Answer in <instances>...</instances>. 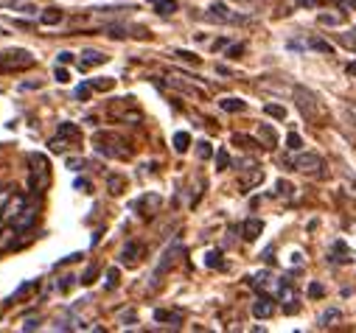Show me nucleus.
I'll return each mask as SVG.
<instances>
[{
	"label": "nucleus",
	"mask_w": 356,
	"mask_h": 333,
	"mask_svg": "<svg viewBox=\"0 0 356 333\" xmlns=\"http://www.w3.org/2000/svg\"><path fill=\"white\" fill-rule=\"evenodd\" d=\"M241 232H244V241H255V238L264 232V221H261V219H247Z\"/></svg>",
	"instance_id": "2eb2a0df"
},
{
	"label": "nucleus",
	"mask_w": 356,
	"mask_h": 333,
	"mask_svg": "<svg viewBox=\"0 0 356 333\" xmlns=\"http://www.w3.org/2000/svg\"><path fill=\"white\" fill-rule=\"evenodd\" d=\"M348 73H350V76H356V62H350V65H348Z\"/></svg>",
	"instance_id": "5fc2aeb1"
},
{
	"label": "nucleus",
	"mask_w": 356,
	"mask_h": 333,
	"mask_svg": "<svg viewBox=\"0 0 356 333\" xmlns=\"http://www.w3.org/2000/svg\"><path fill=\"white\" fill-rule=\"evenodd\" d=\"M323 294H325V286H323V283H312V286H309V297H312V300H317V297H323Z\"/></svg>",
	"instance_id": "58836bf2"
},
{
	"label": "nucleus",
	"mask_w": 356,
	"mask_h": 333,
	"mask_svg": "<svg viewBox=\"0 0 356 333\" xmlns=\"http://www.w3.org/2000/svg\"><path fill=\"white\" fill-rule=\"evenodd\" d=\"M110 56L107 53H102V51H93V48H87V51H81V59H79V70H90V67H96V65H104Z\"/></svg>",
	"instance_id": "6e6552de"
},
{
	"label": "nucleus",
	"mask_w": 356,
	"mask_h": 333,
	"mask_svg": "<svg viewBox=\"0 0 356 333\" xmlns=\"http://www.w3.org/2000/svg\"><path fill=\"white\" fill-rule=\"evenodd\" d=\"M90 90H93V85H81V87H76V99H79V101H87V99H90Z\"/></svg>",
	"instance_id": "4c0bfd02"
},
{
	"label": "nucleus",
	"mask_w": 356,
	"mask_h": 333,
	"mask_svg": "<svg viewBox=\"0 0 356 333\" xmlns=\"http://www.w3.org/2000/svg\"><path fill=\"white\" fill-rule=\"evenodd\" d=\"M76 191H81V194H90V180L79 177V180H76Z\"/></svg>",
	"instance_id": "37998d69"
},
{
	"label": "nucleus",
	"mask_w": 356,
	"mask_h": 333,
	"mask_svg": "<svg viewBox=\"0 0 356 333\" xmlns=\"http://www.w3.org/2000/svg\"><path fill=\"white\" fill-rule=\"evenodd\" d=\"M286 165H289V169H295V171L312 174V171L323 169V157H320V154H314V151H300V154L289 157V160H286Z\"/></svg>",
	"instance_id": "7ed1b4c3"
},
{
	"label": "nucleus",
	"mask_w": 356,
	"mask_h": 333,
	"mask_svg": "<svg viewBox=\"0 0 356 333\" xmlns=\"http://www.w3.org/2000/svg\"><path fill=\"white\" fill-rule=\"evenodd\" d=\"M70 59H73V53H70V51H62V53L56 56V65H67Z\"/></svg>",
	"instance_id": "8fccbe9b"
},
{
	"label": "nucleus",
	"mask_w": 356,
	"mask_h": 333,
	"mask_svg": "<svg viewBox=\"0 0 356 333\" xmlns=\"http://www.w3.org/2000/svg\"><path fill=\"white\" fill-rule=\"evenodd\" d=\"M149 3L157 9V15H174L177 12V0H149Z\"/></svg>",
	"instance_id": "412c9836"
},
{
	"label": "nucleus",
	"mask_w": 356,
	"mask_h": 333,
	"mask_svg": "<svg viewBox=\"0 0 356 333\" xmlns=\"http://www.w3.org/2000/svg\"><path fill=\"white\" fill-rule=\"evenodd\" d=\"M40 23H42V26H59V23H62V12H59V9H45V12L40 15Z\"/></svg>",
	"instance_id": "4be33fe9"
},
{
	"label": "nucleus",
	"mask_w": 356,
	"mask_h": 333,
	"mask_svg": "<svg viewBox=\"0 0 356 333\" xmlns=\"http://www.w3.org/2000/svg\"><path fill=\"white\" fill-rule=\"evenodd\" d=\"M31 162H37V165H40V169H37L40 174H48V162H45V157H42V154H31ZM45 185H48V177H42V180L37 182V174H31V188H34V191H42Z\"/></svg>",
	"instance_id": "f8f14e48"
},
{
	"label": "nucleus",
	"mask_w": 356,
	"mask_h": 333,
	"mask_svg": "<svg viewBox=\"0 0 356 333\" xmlns=\"http://www.w3.org/2000/svg\"><path fill=\"white\" fill-rule=\"evenodd\" d=\"M339 42H342V45H348V48H353V51H356V31H348V34H342V37H339Z\"/></svg>",
	"instance_id": "ea45409f"
},
{
	"label": "nucleus",
	"mask_w": 356,
	"mask_h": 333,
	"mask_svg": "<svg viewBox=\"0 0 356 333\" xmlns=\"http://www.w3.org/2000/svg\"><path fill=\"white\" fill-rule=\"evenodd\" d=\"M96 278H99V266L93 264V266H87V269H84V275H81V283H84V286H90Z\"/></svg>",
	"instance_id": "2f4dec72"
},
{
	"label": "nucleus",
	"mask_w": 356,
	"mask_h": 333,
	"mask_svg": "<svg viewBox=\"0 0 356 333\" xmlns=\"http://www.w3.org/2000/svg\"><path fill=\"white\" fill-rule=\"evenodd\" d=\"M65 165H67L70 171H81L87 162H84V157H67V160H65Z\"/></svg>",
	"instance_id": "473e14b6"
},
{
	"label": "nucleus",
	"mask_w": 356,
	"mask_h": 333,
	"mask_svg": "<svg viewBox=\"0 0 356 333\" xmlns=\"http://www.w3.org/2000/svg\"><path fill=\"white\" fill-rule=\"evenodd\" d=\"M261 137H264V143L266 146H275V140H278V135H275V129H270V126H266V123H261Z\"/></svg>",
	"instance_id": "cd10ccee"
},
{
	"label": "nucleus",
	"mask_w": 356,
	"mask_h": 333,
	"mask_svg": "<svg viewBox=\"0 0 356 333\" xmlns=\"http://www.w3.org/2000/svg\"><path fill=\"white\" fill-rule=\"evenodd\" d=\"M37 289H40V283H37V280H29V283H23V286H20V289H17L15 294H12V300H9V302H20L23 297H29V294H34Z\"/></svg>",
	"instance_id": "aec40b11"
},
{
	"label": "nucleus",
	"mask_w": 356,
	"mask_h": 333,
	"mask_svg": "<svg viewBox=\"0 0 356 333\" xmlns=\"http://www.w3.org/2000/svg\"><path fill=\"white\" fill-rule=\"evenodd\" d=\"M208 17H211V20H216V23H247V17H241V15L230 12L225 3H213Z\"/></svg>",
	"instance_id": "39448f33"
},
{
	"label": "nucleus",
	"mask_w": 356,
	"mask_h": 333,
	"mask_svg": "<svg viewBox=\"0 0 356 333\" xmlns=\"http://www.w3.org/2000/svg\"><path fill=\"white\" fill-rule=\"evenodd\" d=\"M154 322H168L171 327H177L183 322V314L180 311H168V308H157L154 311Z\"/></svg>",
	"instance_id": "ddd939ff"
},
{
	"label": "nucleus",
	"mask_w": 356,
	"mask_h": 333,
	"mask_svg": "<svg viewBox=\"0 0 356 333\" xmlns=\"http://www.w3.org/2000/svg\"><path fill=\"white\" fill-rule=\"evenodd\" d=\"M295 3L303 9H317V0H295Z\"/></svg>",
	"instance_id": "3c124183"
},
{
	"label": "nucleus",
	"mask_w": 356,
	"mask_h": 333,
	"mask_svg": "<svg viewBox=\"0 0 356 333\" xmlns=\"http://www.w3.org/2000/svg\"><path fill=\"white\" fill-rule=\"evenodd\" d=\"M93 143H96V151L104 154V157H113V160H127V157H129L127 143H124L121 137L110 135V132H96Z\"/></svg>",
	"instance_id": "f03ea898"
},
{
	"label": "nucleus",
	"mask_w": 356,
	"mask_h": 333,
	"mask_svg": "<svg viewBox=\"0 0 356 333\" xmlns=\"http://www.w3.org/2000/svg\"><path fill=\"white\" fill-rule=\"evenodd\" d=\"M339 319H342L339 308H328V311H323V314H320L317 325H320V327H334V325H339Z\"/></svg>",
	"instance_id": "a211bd4d"
},
{
	"label": "nucleus",
	"mask_w": 356,
	"mask_h": 333,
	"mask_svg": "<svg viewBox=\"0 0 356 333\" xmlns=\"http://www.w3.org/2000/svg\"><path fill=\"white\" fill-rule=\"evenodd\" d=\"M264 112H266V115H273V118H278V121H284V118H286V110H284L281 104H266V107H264Z\"/></svg>",
	"instance_id": "c85d7f7f"
},
{
	"label": "nucleus",
	"mask_w": 356,
	"mask_h": 333,
	"mask_svg": "<svg viewBox=\"0 0 356 333\" xmlns=\"http://www.w3.org/2000/svg\"><path fill=\"white\" fill-rule=\"evenodd\" d=\"M107 191H110L113 196H121V194L127 191V177H121V174H107Z\"/></svg>",
	"instance_id": "dca6fc26"
},
{
	"label": "nucleus",
	"mask_w": 356,
	"mask_h": 333,
	"mask_svg": "<svg viewBox=\"0 0 356 333\" xmlns=\"http://www.w3.org/2000/svg\"><path fill=\"white\" fill-rule=\"evenodd\" d=\"M42 87V81L37 78V81H26V85H20V90H40Z\"/></svg>",
	"instance_id": "de8ad7c7"
},
{
	"label": "nucleus",
	"mask_w": 356,
	"mask_h": 333,
	"mask_svg": "<svg viewBox=\"0 0 356 333\" xmlns=\"http://www.w3.org/2000/svg\"><path fill=\"white\" fill-rule=\"evenodd\" d=\"M34 327H40V319H26L23 322V330H34Z\"/></svg>",
	"instance_id": "603ef678"
},
{
	"label": "nucleus",
	"mask_w": 356,
	"mask_h": 333,
	"mask_svg": "<svg viewBox=\"0 0 356 333\" xmlns=\"http://www.w3.org/2000/svg\"><path fill=\"white\" fill-rule=\"evenodd\" d=\"M59 135L67 137V140H73V143L81 140V129H79L76 123H70V121H62V123H59Z\"/></svg>",
	"instance_id": "6ab92c4d"
},
{
	"label": "nucleus",
	"mask_w": 356,
	"mask_h": 333,
	"mask_svg": "<svg viewBox=\"0 0 356 333\" xmlns=\"http://www.w3.org/2000/svg\"><path fill=\"white\" fill-rule=\"evenodd\" d=\"M180 253H183V246H180V244L168 246L165 253H163V261H160V264H157V269H154V275H157V278H160V275H165V272L174 266V261H177V255H180Z\"/></svg>",
	"instance_id": "9b49d317"
},
{
	"label": "nucleus",
	"mask_w": 356,
	"mask_h": 333,
	"mask_svg": "<svg viewBox=\"0 0 356 333\" xmlns=\"http://www.w3.org/2000/svg\"><path fill=\"white\" fill-rule=\"evenodd\" d=\"M188 146H191V135H188V132H177V135H174V148L180 151V154L188 151Z\"/></svg>",
	"instance_id": "b1692460"
},
{
	"label": "nucleus",
	"mask_w": 356,
	"mask_h": 333,
	"mask_svg": "<svg viewBox=\"0 0 356 333\" xmlns=\"http://www.w3.org/2000/svg\"><path fill=\"white\" fill-rule=\"evenodd\" d=\"M54 78L59 81V85H67V81H70V76H67V70H65V65H62V67L56 65V70H54Z\"/></svg>",
	"instance_id": "e433bc0d"
},
{
	"label": "nucleus",
	"mask_w": 356,
	"mask_h": 333,
	"mask_svg": "<svg viewBox=\"0 0 356 333\" xmlns=\"http://www.w3.org/2000/svg\"><path fill=\"white\" fill-rule=\"evenodd\" d=\"M222 110H225V112H244L247 104H244L241 99H225V101H222Z\"/></svg>",
	"instance_id": "393cba45"
},
{
	"label": "nucleus",
	"mask_w": 356,
	"mask_h": 333,
	"mask_svg": "<svg viewBox=\"0 0 356 333\" xmlns=\"http://www.w3.org/2000/svg\"><path fill=\"white\" fill-rule=\"evenodd\" d=\"M241 51H244V45H230V48H227V56L236 59V56H241Z\"/></svg>",
	"instance_id": "09e8293b"
},
{
	"label": "nucleus",
	"mask_w": 356,
	"mask_h": 333,
	"mask_svg": "<svg viewBox=\"0 0 356 333\" xmlns=\"http://www.w3.org/2000/svg\"><path fill=\"white\" fill-rule=\"evenodd\" d=\"M107 289H115L118 286V269H107Z\"/></svg>",
	"instance_id": "a19ab883"
},
{
	"label": "nucleus",
	"mask_w": 356,
	"mask_h": 333,
	"mask_svg": "<svg viewBox=\"0 0 356 333\" xmlns=\"http://www.w3.org/2000/svg\"><path fill=\"white\" fill-rule=\"evenodd\" d=\"M26 205H29V199L23 196V194H12L9 196V202L3 205V210H0V221L3 224H17V219L23 216V210H26Z\"/></svg>",
	"instance_id": "20e7f679"
},
{
	"label": "nucleus",
	"mask_w": 356,
	"mask_h": 333,
	"mask_svg": "<svg viewBox=\"0 0 356 333\" xmlns=\"http://www.w3.org/2000/svg\"><path fill=\"white\" fill-rule=\"evenodd\" d=\"M317 23L320 26H339L342 23V15H317Z\"/></svg>",
	"instance_id": "7c9ffc66"
},
{
	"label": "nucleus",
	"mask_w": 356,
	"mask_h": 333,
	"mask_svg": "<svg viewBox=\"0 0 356 333\" xmlns=\"http://www.w3.org/2000/svg\"><path fill=\"white\" fill-rule=\"evenodd\" d=\"M90 85H93V90H102V93H107V90H113V87H115V78L104 76V78H93Z\"/></svg>",
	"instance_id": "a878e982"
},
{
	"label": "nucleus",
	"mask_w": 356,
	"mask_h": 333,
	"mask_svg": "<svg viewBox=\"0 0 356 333\" xmlns=\"http://www.w3.org/2000/svg\"><path fill=\"white\" fill-rule=\"evenodd\" d=\"M205 266H211V269L222 266V253H219V249H211V253L205 255Z\"/></svg>",
	"instance_id": "c756f323"
},
{
	"label": "nucleus",
	"mask_w": 356,
	"mask_h": 333,
	"mask_svg": "<svg viewBox=\"0 0 356 333\" xmlns=\"http://www.w3.org/2000/svg\"><path fill=\"white\" fill-rule=\"evenodd\" d=\"M200 148H197V154H200V160H208V157H213V146L208 143V140H202V143H197Z\"/></svg>",
	"instance_id": "f704fd0d"
},
{
	"label": "nucleus",
	"mask_w": 356,
	"mask_h": 333,
	"mask_svg": "<svg viewBox=\"0 0 356 333\" xmlns=\"http://www.w3.org/2000/svg\"><path fill=\"white\" fill-rule=\"evenodd\" d=\"M37 65V56H31V51L26 48H12L0 53V73H20Z\"/></svg>",
	"instance_id": "f257e3e1"
},
{
	"label": "nucleus",
	"mask_w": 356,
	"mask_h": 333,
	"mask_svg": "<svg viewBox=\"0 0 356 333\" xmlns=\"http://www.w3.org/2000/svg\"><path fill=\"white\" fill-rule=\"evenodd\" d=\"M278 196H292V185L281 180V182H278Z\"/></svg>",
	"instance_id": "a18cd8bd"
},
{
	"label": "nucleus",
	"mask_w": 356,
	"mask_h": 333,
	"mask_svg": "<svg viewBox=\"0 0 356 333\" xmlns=\"http://www.w3.org/2000/svg\"><path fill=\"white\" fill-rule=\"evenodd\" d=\"M264 182V171L261 169H252L250 174H244L241 180H238V188L241 191H250V188H255V185H261Z\"/></svg>",
	"instance_id": "4468645a"
},
{
	"label": "nucleus",
	"mask_w": 356,
	"mask_h": 333,
	"mask_svg": "<svg viewBox=\"0 0 356 333\" xmlns=\"http://www.w3.org/2000/svg\"><path fill=\"white\" fill-rule=\"evenodd\" d=\"M275 314V300L270 294H261L255 302H252V316L255 319H270Z\"/></svg>",
	"instance_id": "0eeeda50"
},
{
	"label": "nucleus",
	"mask_w": 356,
	"mask_h": 333,
	"mask_svg": "<svg viewBox=\"0 0 356 333\" xmlns=\"http://www.w3.org/2000/svg\"><path fill=\"white\" fill-rule=\"evenodd\" d=\"M337 6H342V9H356V0H337Z\"/></svg>",
	"instance_id": "864d4df0"
},
{
	"label": "nucleus",
	"mask_w": 356,
	"mask_h": 333,
	"mask_svg": "<svg viewBox=\"0 0 356 333\" xmlns=\"http://www.w3.org/2000/svg\"><path fill=\"white\" fill-rule=\"evenodd\" d=\"M174 56H177V59H183V62H191V65H200V59H197L194 53H188V51H177Z\"/></svg>",
	"instance_id": "79ce46f5"
},
{
	"label": "nucleus",
	"mask_w": 356,
	"mask_h": 333,
	"mask_svg": "<svg viewBox=\"0 0 356 333\" xmlns=\"http://www.w3.org/2000/svg\"><path fill=\"white\" fill-rule=\"evenodd\" d=\"M73 143V140H70ZM70 143H67V137H54V140H48V148L54 151V154H67V148H70Z\"/></svg>",
	"instance_id": "5701e85b"
},
{
	"label": "nucleus",
	"mask_w": 356,
	"mask_h": 333,
	"mask_svg": "<svg viewBox=\"0 0 356 333\" xmlns=\"http://www.w3.org/2000/svg\"><path fill=\"white\" fill-rule=\"evenodd\" d=\"M309 45H312L314 51H320V53H331V51H334V48H331L325 40H317V37H314V40H309Z\"/></svg>",
	"instance_id": "72a5a7b5"
},
{
	"label": "nucleus",
	"mask_w": 356,
	"mask_h": 333,
	"mask_svg": "<svg viewBox=\"0 0 356 333\" xmlns=\"http://www.w3.org/2000/svg\"><path fill=\"white\" fill-rule=\"evenodd\" d=\"M160 205H163V199H160L157 194H146V196H140V199L135 202V210H140L143 216H154V213L160 210Z\"/></svg>",
	"instance_id": "9d476101"
},
{
	"label": "nucleus",
	"mask_w": 356,
	"mask_h": 333,
	"mask_svg": "<svg viewBox=\"0 0 356 333\" xmlns=\"http://www.w3.org/2000/svg\"><path fill=\"white\" fill-rule=\"evenodd\" d=\"M140 255H143V244L129 241V244L121 249V264H124V266H135V264L140 261Z\"/></svg>",
	"instance_id": "1a4fd4ad"
},
{
	"label": "nucleus",
	"mask_w": 356,
	"mask_h": 333,
	"mask_svg": "<svg viewBox=\"0 0 356 333\" xmlns=\"http://www.w3.org/2000/svg\"><path fill=\"white\" fill-rule=\"evenodd\" d=\"M286 146H289V151H300V148H303V140H300V135H295V132H292V135L286 137Z\"/></svg>",
	"instance_id": "c9c22d12"
},
{
	"label": "nucleus",
	"mask_w": 356,
	"mask_h": 333,
	"mask_svg": "<svg viewBox=\"0 0 356 333\" xmlns=\"http://www.w3.org/2000/svg\"><path fill=\"white\" fill-rule=\"evenodd\" d=\"M295 269H303L306 266V261H303V253H292V261H289Z\"/></svg>",
	"instance_id": "c03bdc74"
},
{
	"label": "nucleus",
	"mask_w": 356,
	"mask_h": 333,
	"mask_svg": "<svg viewBox=\"0 0 356 333\" xmlns=\"http://www.w3.org/2000/svg\"><path fill=\"white\" fill-rule=\"evenodd\" d=\"M295 99H298V107L303 110V115L306 118H314L317 115V99H314V93H309V90H303V87H298L295 90Z\"/></svg>",
	"instance_id": "423d86ee"
},
{
	"label": "nucleus",
	"mask_w": 356,
	"mask_h": 333,
	"mask_svg": "<svg viewBox=\"0 0 356 333\" xmlns=\"http://www.w3.org/2000/svg\"><path fill=\"white\" fill-rule=\"evenodd\" d=\"M12 194H15L12 188H3V191H0V210H3V205L9 202V196H12Z\"/></svg>",
	"instance_id": "49530a36"
},
{
	"label": "nucleus",
	"mask_w": 356,
	"mask_h": 333,
	"mask_svg": "<svg viewBox=\"0 0 356 333\" xmlns=\"http://www.w3.org/2000/svg\"><path fill=\"white\" fill-rule=\"evenodd\" d=\"M230 169V154H227V148H219L216 151V171H227Z\"/></svg>",
	"instance_id": "bb28decb"
},
{
	"label": "nucleus",
	"mask_w": 356,
	"mask_h": 333,
	"mask_svg": "<svg viewBox=\"0 0 356 333\" xmlns=\"http://www.w3.org/2000/svg\"><path fill=\"white\" fill-rule=\"evenodd\" d=\"M37 219V205H26V210H23V216L17 219V224H15V230H29L31 227V221Z\"/></svg>",
	"instance_id": "f3484780"
}]
</instances>
